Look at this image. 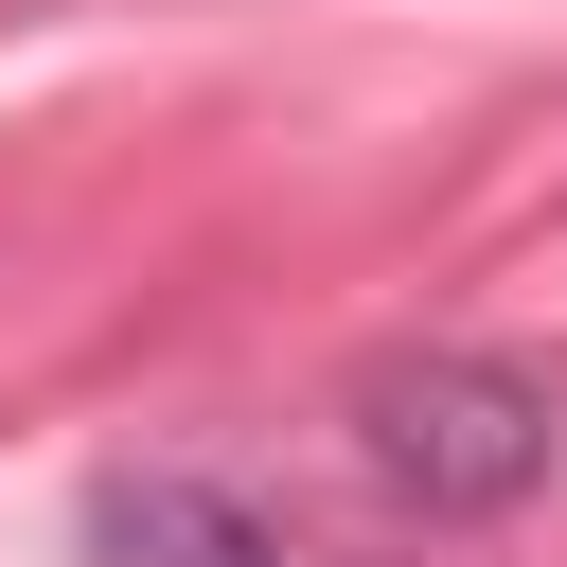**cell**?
Wrapping results in <instances>:
<instances>
[{
    "label": "cell",
    "instance_id": "obj_2",
    "mask_svg": "<svg viewBox=\"0 0 567 567\" xmlns=\"http://www.w3.org/2000/svg\"><path fill=\"white\" fill-rule=\"evenodd\" d=\"M89 567H284V532L195 461H124L89 478Z\"/></svg>",
    "mask_w": 567,
    "mask_h": 567
},
{
    "label": "cell",
    "instance_id": "obj_1",
    "mask_svg": "<svg viewBox=\"0 0 567 567\" xmlns=\"http://www.w3.org/2000/svg\"><path fill=\"white\" fill-rule=\"evenodd\" d=\"M354 461H372L425 532L532 514V496H549V390L496 372V354H372V372H354Z\"/></svg>",
    "mask_w": 567,
    "mask_h": 567
}]
</instances>
